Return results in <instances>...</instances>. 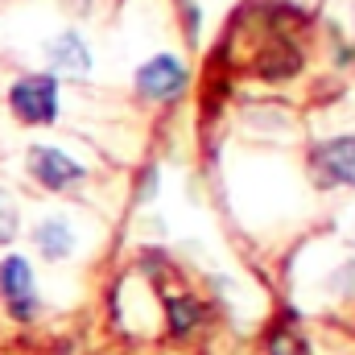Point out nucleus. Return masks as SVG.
Segmentation results:
<instances>
[{
	"instance_id": "f257e3e1",
	"label": "nucleus",
	"mask_w": 355,
	"mask_h": 355,
	"mask_svg": "<svg viewBox=\"0 0 355 355\" xmlns=\"http://www.w3.org/2000/svg\"><path fill=\"white\" fill-rule=\"evenodd\" d=\"M8 103L25 124H54L58 120V79L54 75H25L8 87Z\"/></svg>"
},
{
	"instance_id": "f03ea898",
	"label": "nucleus",
	"mask_w": 355,
	"mask_h": 355,
	"mask_svg": "<svg viewBox=\"0 0 355 355\" xmlns=\"http://www.w3.org/2000/svg\"><path fill=\"white\" fill-rule=\"evenodd\" d=\"M186 83H190V71H186V62L174 58V54H157V58H149L137 71V95L149 99V103H166V99L182 95Z\"/></svg>"
},
{
	"instance_id": "7ed1b4c3",
	"label": "nucleus",
	"mask_w": 355,
	"mask_h": 355,
	"mask_svg": "<svg viewBox=\"0 0 355 355\" xmlns=\"http://www.w3.org/2000/svg\"><path fill=\"white\" fill-rule=\"evenodd\" d=\"M0 293L12 318L29 322L37 318V289H33V268L25 257H4L0 261Z\"/></svg>"
},
{
	"instance_id": "20e7f679",
	"label": "nucleus",
	"mask_w": 355,
	"mask_h": 355,
	"mask_svg": "<svg viewBox=\"0 0 355 355\" xmlns=\"http://www.w3.org/2000/svg\"><path fill=\"white\" fill-rule=\"evenodd\" d=\"M310 166H314V174H318L322 186H355V132L322 141L314 149Z\"/></svg>"
},
{
	"instance_id": "39448f33",
	"label": "nucleus",
	"mask_w": 355,
	"mask_h": 355,
	"mask_svg": "<svg viewBox=\"0 0 355 355\" xmlns=\"http://www.w3.org/2000/svg\"><path fill=\"white\" fill-rule=\"evenodd\" d=\"M29 174L46 190H71V186H79L87 178V170L75 157H67L62 149H54V145H33L29 149Z\"/></svg>"
},
{
	"instance_id": "423d86ee",
	"label": "nucleus",
	"mask_w": 355,
	"mask_h": 355,
	"mask_svg": "<svg viewBox=\"0 0 355 355\" xmlns=\"http://www.w3.org/2000/svg\"><path fill=\"white\" fill-rule=\"evenodd\" d=\"M252 71H257L261 79H293V75L302 71V54H297V46H293L289 37H281V33H277L265 50L257 54Z\"/></svg>"
},
{
	"instance_id": "0eeeda50",
	"label": "nucleus",
	"mask_w": 355,
	"mask_h": 355,
	"mask_svg": "<svg viewBox=\"0 0 355 355\" xmlns=\"http://www.w3.org/2000/svg\"><path fill=\"white\" fill-rule=\"evenodd\" d=\"M46 58L54 62V71H67V75H91V50L87 42L79 37V33H62V37H54L50 46H46Z\"/></svg>"
},
{
	"instance_id": "6e6552de",
	"label": "nucleus",
	"mask_w": 355,
	"mask_h": 355,
	"mask_svg": "<svg viewBox=\"0 0 355 355\" xmlns=\"http://www.w3.org/2000/svg\"><path fill=\"white\" fill-rule=\"evenodd\" d=\"M33 244H37V252H42L46 261H67V257L75 252V232H71L67 219L50 215V219H42V223L33 227Z\"/></svg>"
},
{
	"instance_id": "1a4fd4ad",
	"label": "nucleus",
	"mask_w": 355,
	"mask_h": 355,
	"mask_svg": "<svg viewBox=\"0 0 355 355\" xmlns=\"http://www.w3.org/2000/svg\"><path fill=\"white\" fill-rule=\"evenodd\" d=\"M198 318H202V306L194 297H174L170 302V327H174V335H190L198 327Z\"/></svg>"
},
{
	"instance_id": "9d476101",
	"label": "nucleus",
	"mask_w": 355,
	"mask_h": 355,
	"mask_svg": "<svg viewBox=\"0 0 355 355\" xmlns=\"http://www.w3.org/2000/svg\"><path fill=\"white\" fill-rule=\"evenodd\" d=\"M17 227H21V211H17V198H12L8 190H0V244H12Z\"/></svg>"
},
{
	"instance_id": "9b49d317",
	"label": "nucleus",
	"mask_w": 355,
	"mask_h": 355,
	"mask_svg": "<svg viewBox=\"0 0 355 355\" xmlns=\"http://www.w3.org/2000/svg\"><path fill=\"white\" fill-rule=\"evenodd\" d=\"M272 355H302V343H297L289 331H277V335H272Z\"/></svg>"
}]
</instances>
